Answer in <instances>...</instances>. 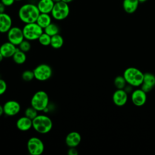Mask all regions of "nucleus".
<instances>
[{
  "mask_svg": "<svg viewBox=\"0 0 155 155\" xmlns=\"http://www.w3.org/2000/svg\"><path fill=\"white\" fill-rule=\"evenodd\" d=\"M39 14L37 5L31 3L21 5L18 10V17L24 24L36 22Z\"/></svg>",
  "mask_w": 155,
  "mask_h": 155,
  "instance_id": "1",
  "label": "nucleus"
},
{
  "mask_svg": "<svg viewBox=\"0 0 155 155\" xmlns=\"http://www.w3.org/2000/svg\"><path fill=\"white\" fill-rule=\"evenodd\" d=\"M32 128L38 133L47 134L53 128V122L50 117L45 114H38L32 120Z\"/></svg>",
  "mask_w": 155,
  "mask_h": 155,
  "instance_id": "2",
  "label": "nucleus"
},
{
  "mask_svg": "<svg viewBox=\"0 0 155 155\" xmlns=\"http://www.w3.org/2000/svg\"><path fill=\"white\" fill-rule=\"evenodd\" d=\"M143 74L144 73L138 68L129 67L124 71L123 76L128 85L132 87H139L142 84Z\"/></svg>",
  "mask_w": 155,
  "mask_h": 155,
  "instance_id": "3",
  "label": "nucleus"
},
{
  "mask_svg": "<svg viewBox=\"0 0 155 155\" xmlns=\"http://www.w3.org/2000/svg\"><path fill=\"white\" fill-rule=\"evenodd\" d=\"M31 106L38 111H45L48 108L49 104V97L48 94L43 90L36 91L31 97L30 101Z\"/></svg>",
  "mask_w": 155,
  "mask_h": 155,
  "instance_id": "4",
  "label": "nucleus"
},
{
  "mask_svg": "<svg viewBox=\"0 0 155 155\" xmlns=\"http://www.w3.org/2000/svg\"><path fill=\"white\" fill-rule=\"evenodd\" d=\"M22 29L25 39L30 41L38 40L39 37L44 33V29L36 22L25 24Z\"/></svg>",
  "mask_w": 155,
  "mask_h": 155,
  "instance_id": "5",
  "label": "nucleus"
},
{
  "mask_svg": "<svg viewBox=\"0 0 155 155\" xmlns=\"http://www.w3.org/2000/svg\"><path fill=\"white\" fill-rule=\"evenodd\" d=\"M70 10L68 4L61 1L54 3L50 14L51 17L55 20L62 21L68 16Z\"/></svg>",
  "mask_w": 155,
  "mask_h": 155,
  "instance_id": "6",
  "label": "nucleus"
},
{
  "mask_svg": "<svg viewBox=\"0 0 155 155\" xmlns=\"http://www.w3.org/2000/svg\"><path fill=\"white\" fill-rule=\"evenodd\" d=\"M33 71L35 79L41 82L48 80L53 74L51 67L47 64H41L37 65Z\"/></svg>",
  "mask_w": 155,
  "mask_h": 155,
  "instance_id": "7",
  "label": "nucleus"
},
{
  "mask_svg": "<svg viewBox=\"0 0 155 155\" xmlns=\"http://www.w3.org/2000/svg\"><path fill=\"white\" fill-rule=\"evenodd\" d=\"M27 150L30 155H41L44 151L42 140L37 137H30L27 143Z\"/></svg>",
  "mask_w": 155,
  "mask_h": 155,
  "instance_id": "8",
  "label": "nucleus"
},
{
  "mask_svg": "<svg viewBox=\"0 0 155 155\" xmlns=\"http://www.w3.org/2000/svg\"><path fill=\"white\" fill-rule=\"evenodd\" d=\"M7 34L8 41L13 44L16 46H18L19 44L25 39L22 29L19 27L12 26L7 31Z\"/></svg>",
  "mask_w": 155,
  "mask_h": 155,
  "instance_id": "9",
  "label": "nucleus"
},
{
  "mask_svg": "<svg viewBox=\"0 0 155 155\" xmlns=\"http://www.w3.org/2000/svg\"><path fill=\"white\" fill-rule=\"evenodd\" d=\"M4 114L7 116H14L18 114L21 110L20 104L15 100H10L3 105Z\"/></svg>",
  "mask_w": 155,
  "mask_h": 155,
  "instance_id": "10",
  "label": "nucleus"
},
{
  "mask_svg": "<svg viewBox=\"0 0 155 155\" xmlns=\"http://www.w3.org/2000/svg\"><path fill=\"white\" fill-rule=\"evenodd\" d=\"M155 86V76L151 73H145L141 84V89L146 93L150 92Z\"/></svg>",
  "mask_w": 155,
  "mask_h": 155,
  "instance_id": "11",
  "label": "nucleus"
},
{
  "mask_svg": "<svg viewBox=\"0 0 155 155\" xmlns=\"http://www.w3.org/2000/svg\"><path fill=\"white\" fill-rule=\"evenodd\" d=\"M131 101L134 105L137 107L143 105L147 101V93L141 88L137 89L132 92Z\"/></svg>",
  "mask_w": 155,
  "mask_h": 155,
  "instance_id": "12",
  "label": "nucleus"
},
{
  "mask_svg": "<svg viewBox=\"0 0 155 155\" xmlns=\"http://www.w3.org/2000/svg\"><path fill=\"white\" fill-rule=\"evenodd\" d=\"M112 99L116 105L122 107L127 103L128 100V94L124 89H117V90L114 92Z\"/></svg>",
  "mask_w": 155,
  "mask_h": 155,
  "instance_id": "13",
  "label": "nucleus"
},
{
  "mask_svg": "<svg viewBox=\"0 0 155 155\" xmlns=\"http://www.w3.org/2000/svg\"><path fill=\"white\" fill-rule=\"evenodd\" d=\"M12 27V19L11 16L5 12L0 13V33H7Z\"/></svg>",
  "mask_w": 155,
  "mask_h": 155,
  "instance_id": "14",
  "label": "nucleus"
},
{
  "mask_svg": "<svg viewBox=\"0 0 155 155\" xmlns=\"http://www.w3.org/2000/svg\"><path fill=\"white\" fill-rule=\"evenodd\" d=\"M66 145L69 147H76L81 142V136L77 131L70 132L65 137Z\"/></svg>",
  "mask_w": 155,
  "mask_h": 155,
  "instance_id": "15",
  "label": "nucleus"
},
{
  "mask_svg": "<svg viewBox=\"0 0 155 155\" xmlns=\"http://www.w3.org/2000/svg\"><path fill=\"white\" fill-rule=\"evenodd\" d=\"M16 50V46L9 41L4 42L0 46V52L3 57L5 58H12Z\"/></svg>",
  "mask_w": 155,
  "mask_h": 155,
  "instance_id": "16",
  "label": "nucleus"
},
{
  "mask_svg": "<svg viewBox=\"0 0 155 155\" xmlns=\"http://www.w3.org/2000/svg\"><path fill=\"white\" fill-rule=\"evenodd\" d=\"M16 125L19 130L27 131L32 128V120L24 115L17 120Z\"/></svg>",
  "mask_w": 155,
  "mask_h": 155,
  "instance_id": "17",
  "label": "nucleus"
},
{
  "mask_svg": "<svg viewBox=\"0 0 155 155\" xmlns=\"http://www.w3.org/2000/svg\"><path fill=\"white\" fill-rule=\"evenodd\" d=\"M54 5L52 0H39L37 4V7L40 13L50 14Z\"/></svg>",
  "mask_w": 155,
  "mask_h": 155,
  "instance_id": "18",
  "label": "nucleus"
},
{
  "mask_svg": "<svg viewBox=\"0 0 155 155\" xmlns=\"http://www.w3.org/2000/svg\"><path fill=\"white\" fill-rule=\"evenodd\" d=\"M139 4L138 0H124L122 7L124 10L128 14L134 13L137 9Z\"/></svg>",
  "mask_w": 155,
  "mask_h": 155,
  "instance_id": "19",
  "label": "nucleus"
},
{
  "mask_svg": "<svg viewBox=\"0 0 155 155\" xmlns=\"http://www.w3.org/2000/svg\"><path fill=\"white\" fill-rule=\"evenodd\" d=\"M51 16L48 13H40L36 22L43 29L47 27L51 22Z\"/></svg>",
  "mask_w": 155,
  "mask_h": 155,
  "instance_id": "20",
  "label": "nucleus"
},
{
  "mask_svg": "<svg viewBox=\"0 0 155 155\" xmlns=\"http://www.w3.org/2000/svg\"><path fill=\"white\" fill-rule=\"evenodd\" d=\"M25 53H26L20 50L18 48H17L16 52L12 56L13 60L15 63L18 65H21L25 63L27 60V55Z\"/></svg>",
  "mask_w": 155,
  "mask_h": 155,
  "instance_id": "21",
  "label": "nucleus"
},
{
  "mask_svg": "<svg viewBox=\"0 0 155 155\" xmlns=\"http://www.w3.org/2000/svg\"><path fill=\"white\" fill-rule=\"evenodd\" d=\"M64 44V39L62 36L59 34L55 35L51 37L50 46L54 49L61 48Z\"/></svg>",
  "mask_w": 155,
  "mask_h": 155,
  "instance_id": "22",
  "label": "nucleus"
},
{
  "mask_svg": "<svg viewBox=\"0 0 155 155\" xmlns=\"http://www.w3.org/2000/svg\"><path fill=\"white\" fill-rule=\"evenodd\" d=\"M44 32L51 37L59 33V28L57 24L51 22L44 29Z\"/></svg>",
  "mask_w": 155,
  "mask_h": 155,
  "instance_id": "23",
  "label": "nucleus"
},
{
  "mask_svg": "<svg viewBox=\"0 0 155 155\" xmlns=\"http://www.w3.org/2000/svg\"><path fill=\"white\" fill-rule=\"evenodd\" d=\"M127 84V83L123 76H117L114 80V84L117 89H124Z\"/></svg>",
  "mask_w": 155,
  "mask_h": 155,
  "instance_id": "24",
  "label": "nucleus"
},
{
  "mask_svg": "<svg viewBox=\"0 0 155 155\" xmlns=\"http://www.w3.org/2000/svg\"><path fill=\"white\" fill-rule=\"evenodd\" d=\"M38 41L39 44L43 46L50 45L51 42V36L44 32L38 38Z\"/></svg>",
  "mask_w": 155,
  "mask_h": 155,
  "instance_id": "25",
  "label": "nucleus"
},
{
  "mask_svg": "<svg viewBox=\"0 0 155 155\" xmlns=\"http://www.w3.org/2000/svg\"><path fill=\"white\" fill-rule=\"evenodd\" d=\"M38 111L35 108H33V107H28L25 110V112H24V115L25 116H27V117L31 119V120H33L34 118H35L38 113Z\"/></svg>",
  "mask_w": 155,
  "mask_h": 155,
  "instance_id": "26",
  "label": "nucleus"
},
{
  "mask_svg": "<svg viewBox=\"0 0 155 155\" xmlns=\"http://www.w3.org/2000/svg\"><path fill=\"white\" fill-rule=\"evenodd\" d=\"M31 47V45L30 42V41H28L27 39L23 40L18 45V48L25 53H27L28 51H30Z\"/></svg>",
  "mask_w": 155,
  "mask_h": 155,
  "instance_id": "27",
  "label": "nucleus"
},
{
  "mask_svg": "<svg viewBox=\"0 0 155 155\" xmlns=\"http://www.w3.org/2000/svg\"><path fill=\"white\" fill-rule=\"evenodd\" d=\"M22 79L25 82H30L35 79V75L33 71L27 70L22 72Z\"/></svg>",
  "mask_w": 155,
  "mask_h": 155,
  "instance_id": "28",
  "label": "nucleus"
},
{
  "mask_svg": "<svg viewBox=\"0 0 155 155\" xmlns=\"http://www.w3.org/2000/svg\"><path fill=\"white\" fill-rule=\"evenodd\" d=\"M7 89V84L6 82L2 79H0V96L4 94Z\"/></svg>",
  "mask_w": 155,
  "mask_h": 155,
  "instance_id": "29",
  "label": "nucleus"
},
{
  "mask_svg": "<svg viewBox=\"0 0 155 155\" xmlns=\"http://www.w3.org/2000/svg\"><path fill=\"white\" fill-rule=\"evenodd\" d=\"M16 0H1V2L5 6L10 7L12 5Z\"/></svg>",
  "mask_w": 155,
  "mask_h": 155,
  "instance_id": "30",
  "label": "nucleus"
},
{
  "mask_svg": "<svg viewBox=\"0 0 155 155\" xmlns=\"http://www.w3.org/2000/svg\"><path fill=\"white\" fill-rule=\"evenodd\" d=\"M67 153L68 155H78V150H76V147L69 148Z\"/></svg>",
  "mask_w": 155,
  "mask_h": 155,
  "instance_id": "31",
  "label": "nucleus"
},
{
  "mask_svg": "<svg viewBox=\"0 0 155 155\" xmlns=\"http://www.w3.org/2000/svg\"><path fill=\"white\" fill-rule=\"evenodd\" d=\"M5 6L0 1V13L5 12Z\"/></svg>",
  "mask_w": 155,
  "mask_h": 155,
  "instance_id": "32",
  "label": "nucleus"
},
{
  "mask_svg": "<svg viewBox=\"0 0 155 155\" xmlns=\"http://www.w3.org/2000/svg\"><path fill=\"white\" fill-rule=\"evenodd\" d=\"M4 114V109H3V106H2L0 104V116H1Z\"/></svg>",
  "mask_w": 155,
  "mask_h": 155,
  "instance_id": "33",
  "label": "nucleus"
},
{
  "mask_svg": "<svg viewBox=\"0 0 155 155\" xmlns=\"http://www.w3.org/2000/svg\"><path fill=\"white\" fill-rule=\"evenodd\" d=\"M62 1H63V2H66V3H67V4H70V2H71L73 0H61Z\"/></svg>",
  "mask_w": 155,
  "mask_h": 155,
  "instance_id": "34",
  "label": "nucleus"
},
{
  "mask_svg": "<svg viewBox=\"0 0 155 155\" xmlns=\"http://www.w3.org/2000/svg\"><path fill=\"white\" fill-rule=\"evenodd\" d=\"M3 59H4V57H3V56L2 55V54L0 52V62L3 60Z\"/></svg>",
  "mask_w": 155,
  "mask_h": 155,
  "instance_id": "35",
  "label": "nucleus"
},
{
  "mask_svg": "<svg viewBox=\"0 0 155 155\" xmlns=\"http://www.w3.org/2000/svg\"><path fill=\"white\" fill-rule=\"evenodd\" d=\"M139 3H143V2H145L147 0H138Z\"/></svg>",
  "mask_w": 155,
  "mask_h": 155,
  "instance_id": "36",
  "label": "nucleus"
},
{
  "mask_svg": "<svg viewBox=\"0 0 155 155\" xmlns=\"http://www.w3.org/2000/svg\"><path fill=\"white\" fill-rule=\"evenodd\" d=\"M54 3H56V2H59V1H61V0H52Z\"/></svg>",
  "mask_w": 155,
  "mask_h": 155,
  "instance_id": "37",
  "label": "nucleus"
},
{
  "mask_svg": "<svg viewBox=\"0 0 155 155\" xmlns=\"http://www.w3.org/2000/svg\"><path fill=\"white\" fill-rule=\"evenodd\" d=\"M16 1H22V0H16Z\"/></svg>",
  "mask_w": 155,
  "mask_h": 155,
  "instance_id": "38",
  "label": "nucleus"
}]
</instances>
